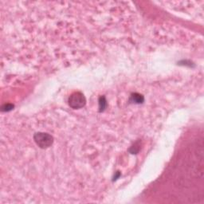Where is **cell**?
Returning <instances> with one entry per match:
<instances>
[{
  "label": "cell",
  "mask_w": 204,
  "mask_h": 204,
  "mask_svg": "<svg viewBox=\"0 0 204 204\" xmlns=\"http://www.w3.org/2000/svg\"><path fill=\"white\" fill-rule=\"evenodd\" d=\"M34 140L37 145L41 148H47L52 145L54 141L52 136L46 132H37L34 134Z\"/></svg>",
  "instance_id": "cell-1"
},
{
  "label": "cell",
  "mask_w": 204,
  "mask_h": 204,
  "mask_svg": "<svg viewBox=\"0 0 204 204\" xmlns=\"http://www.w3.org/2000/svg\"><path fill=\"white\" fill-rule=\"evenodd\" d=\"M86 103V100L84 95L80 92H75L69 98V105L73 109H81L84 107Z\"/></svg>",
  "instance_id": "cell-2"
},
{
  "label": "cell",
  "mask_w": 204,
  "mask_h": 204,
  "mask_svg": "<svg viewBox=\"0 0 204 204\" xmlns=\"http://www.w3.org/2000/svg\"><path fill=\"white\" fill-rule=\"evenodd\" d=\"M131 101L136 104H141L144 101V97L139 93H134L131 96Z\"/></svg>",
  "instance_id": "cell-3"
},
{
  "label": "cell",
  "mask_w": 204,
  "mask_h": 204,
  "mask_svg": "<svg viewBox=\"0 0 204 204\" xmlns=\"http://www.w3.org/2000/svg\"><path fill=\"white\" fill-rule=\"evenodd\" d=\"M99 105H100V110H101V111L105 110V109L106 108V105H107V103H106V101H105V97H101V98H100Z\"/></svg>",
  "instance_id": "cell-4"
},
{
  "label": "cell",
  "mask_w": 204,
  "mask_h": 204,
  "mask_svg": "<svg viewBox=\"0 0 204 204\" xmlns=\"http://www.w3.org/2000/svg\"><path fill=\"white\" fill-rule=\"evenodd\" d=\"M13 107L14 106L12 105H5L2 107V110L3 111H10L13 109Z\"/></svg>",
  "instance_id": "cell-5"
}]
</instances>
